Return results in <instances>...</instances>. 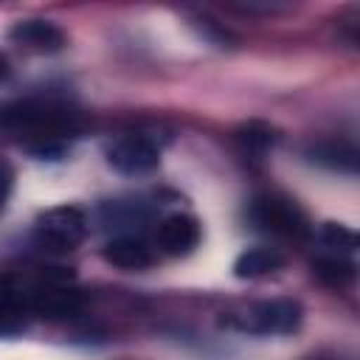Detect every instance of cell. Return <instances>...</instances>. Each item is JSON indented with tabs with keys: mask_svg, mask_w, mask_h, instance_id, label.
Listing matches in <instances>:
<instances>
[{
	"mask_svg": "<svg viewBox=\"0 0 360 360\" xmlns=\"http://www.w3.org/2000/svg\"><path fill=\"white\" fill-rule=\"evenodd\" d=\"M309 158L323 163V166H332V169H343V172H354L357 169V149L349 146V143H318L309 149Z\"/></svg>",
	"mask_w": 360,
	"mask_h": 360,
	"instance_id": "cell-11",
	"label": "cell"
},
{
	"mask_svg": "<svg viewBox=\"0 0 360 360\" xmlns=\"http://www.w3.org/2000/svg\"><path fill=\"white\" fill-rule=\"evenodd\" d=\"M321 242L326 248H335V250H354L357 248V233L340 222H323L321 228Z\"/></svg>",
	"mask_w": 360,
	"mask_h": 360,
	"instance_id": "cell-12",
	"label": "cell"
},
{
	"mask_svg": "<svg viewBox=\"0 0 360 360\" xmlns=\"http://www.w3.org/2000/svg\"><path fill=\"white\" fill-rule=\"evenodd\" d=\"M87 236V219L76 205H56L37 219V239L42 248L68 253L76 250Z\"/></svg>",
	"mask_w": 360,
	"mask_h": 360,
	"instance_id": "cell-4",
	"label": "cell"
},
{
	"mask_svg": "<svg viewBox=\"0 0 360 360\" xmlns=\"http://www.w3.org/2000/svg\"><path fill=\"white\" fill-rule=\"evenodd\" d=\"M312 276H315L318 281H323L326 287L340 290V287H349V284L354 281L357 267H354L352 259L332 253V256H318V259H312Z\"/></svg>",
	"mask_w": 360,
	"mask_h": 360,
	"instance_id": "cell-10",
	"label": "cell"
},
{
	"mask_svg": "<svg viewBox=\"0 0 360 360\" xmlns=\"http://www.w3.org/2000/svg\"><path fill=\"white\" fill-rule=\"evenodd\" d=\"M104 259L121 270H141L152 264V250L138 236H118L104 245Z\"/></svg>",
	"mask_w": 360,
	"mask_h": 360,
	"instance_id": "cell-8",
	"label": "cell"
},
{
	"mask_svg": "<svg viewBox=\"0 0 360 360\" xmlns=\"http://www.w3.org/2000/svg\"><path fill=\"white\" fill-rule=\"evenodd\" d=\"M8 73H11V68H8V59H6V53H0V82H3Z\"/></svg>",
	"mask_w": 360,
	"mask_h": 360,
	"instance_id": "cell-16",
	"label": "cell"
},
{
	"mask_svg": "<svg viewBox=\"0 0 360 360\" xmlns=\"http://www.w3.org/2000/svg\"><path fill=\"white\" fill-rule=\"evenodd\" d=\"M242 141H245L248 146H253V149H267V146L276 141V135H273V129L264 127V124H248V127L242 129Z\"/></svg>",
	"mask_w": 360,
	"mask_h": 360,
	"instance_id": "cell-14",
	"label": "cell"
},
{
	"mask_svg": "<svg viewBox=\"0 0 360 360\" xmlns=\"http://www.w3.org/2000/svg\"><path fill=\"white\" fill-rule=\"evenodd\" d=\"M107 163L121 174H143L158 169L160 149L146 135H121L107 146Z\"/></svg>",
	"mask_w": 360,
	"mask_h": 360,
	"instance_id": "cell-5",
	"label": "cell"
},
{
	"mask_svg": "<svg viewBox=\"0 0 360 360\" xmlns=\"http://www.w3.org/2000/svg\"><path fill=\"white\" fill-rule=\"evenodd\" d=\"M250 222L267 233L284 236V239H307L309 236V222L304 211L281 197V194H259L250 202Z\"/></svg>",
	"mask_w": 360,
	"mask_h": 360,
	"instance_id": "cell-3",
	"label": "cell"
},
{
	"mask_svg": "<svg viewBox=\"0 0 360 360\" xmlns=\"http://www.w3.org/2000/svg\"><path fill=\"white\" fill-rule=\"evenodd\" d=\"M20 315H22V309L0 290V335L3 332H14V329H20Z\"/></svg>",
	"mask_w": 360,
	"mask_h": 360,
	"instance_id": "cell-13",
	"label": "cell"
},
{
	"mask_svg": "<svg viewBox=\"0 0 360 360\" xmlns=\"http://www.w3.org/2000/svg\"><path fill=\"white\" fill-rule=\"evenodd\" d=\"M11 183H14V172H11L8 163L0 160V211H3V205L8 200V194H11Z\"/></svg>",
	"mask_w": 360,
	"mask_h": 360,
	"instance_id": "cell-15",
	"label": "cell"
},
{
	"mask_svg": "<svg viewBox=\"0 0 360 360\" xmlns=\"http://www.w3.org/2000/svg\"><path fill=\"white\" fill-rule=\"evenodd\" d=\"M0 129L28 132L39 141H53L76 129V112L59 101L22 98L0 104Z\"/></svg>",
	"mask_w": 360,
	"mask_h": 360,
	"instance_id": "cell-1",
	"label": "cell"
},
{
	"mask_svg": "<svg viewBox=\"0 0 360 360\" xmlns=\"http://www.w3.org/2000/svg\"><path fill=\"white\" fill-rule=\"evenodd\" d=\"M8 37L17 45H22L25 51H34V53H53L65 45L62 28L48 22V20H22L8 31Z\"/></svg>",
	"mask_w": 360,
	"mask_h": 360,
	"instance_id": "cell-7",
	"label": "cell"
},
{
	"mask_svg": "<svg viewBox=\"0 0 360 360\" xmlns=\"http://www.w3.org/2000/svg\"><path fill=\"white\" fill-rule=\"evenodd\" d=\"M284 267V253L276 248H248L236 256L233 262V276L236 278H262L273 270Z\"/></svg>",
	"mask_w": 360,
	"mask_h": 360,
	"instance_id": "cell-9",
	"label": "cell"
},
{
	"mask_svg": "<svg viewBox=\"0 0 360 360\" xmlns=\"http://www.w3.org/2000/svg\"><path fill=\"white\" fill-rule=\"evenodd\" d=\"M158 242L169 256H186L200 242V225L188 214H169L158 225Z\"/></svg>",
	"mask_w": 360,
	"mask_h": 360,
	"instance_id": "cell-6",
	"label": "cell"
},
{
	"mask_svg": "<svg viewBox=\"0 0 360 360\" xmlns=\"http://www.w3.org/2000/svg\"><path fill=\"white\" fill-rule=\"evenodd\" d=\"M304 309L292 298H273V301H250L236 304L222 312V326L248 332V335H290L301 326Z\"/></svg>",
	"mask_w": 360,
	"mask_h": 360,
	"instance_id": "cell-2",
	"label": "cell"
}]
</instances>
